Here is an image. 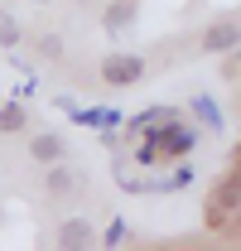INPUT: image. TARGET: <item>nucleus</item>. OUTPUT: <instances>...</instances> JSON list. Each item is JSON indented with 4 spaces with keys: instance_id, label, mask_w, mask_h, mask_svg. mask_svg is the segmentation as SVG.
Returning a JSON list of instances; mask_svg holds the SVG:
<instances>
[{
    "instance_id": "f03ea898",
    "label": "nucleus",
    "mask_w": 241,
    "mask_h": 251,
    "mask_svg": "<svg viewBox=\"0 0 241 251\" xmlns=\"http://www.w3.org/2000/svg\"><path fill=\"white\" fill-rule=\"evenodd\" d=\"M92 242H96V227H92L87 218H68L53 232V247H63V251H87Z\"/></svg>"
},
{
    "instance_id": "39448f33",
    "label": "nucleus",
    "mask_w": 241,
    "mask_h": 251,
    "mask_svg": "<svg viewBox=\"0 0 241 251\" xmlns=\"http://www.w3.org/2000/svg\"><path fill=\"white\" fill-rule=\"evenodd\" d=\"M44 169H48V174H44V188H48L53 198H68V193H77V184H82V179L68 169V159H58V164H44Z\"/></svg>"
},
{
    "instance_id": "7ed1b4c3",
    "label": "nucleus",
    "mask_w": 241,
    "mask_h": 251,
    "mask_svg": "<svg viewBox=\"0 0 241 251\" xmlns=\"http://www.w3.org/2000/svg\"><path fill=\"white\" fill-rule=\"evenodd\" d=\"M29 159L34 164H58V159H68V140L53 135V130H44V135L29 140Z\"/></svg>"
},
{
    "instance_id": "20e7f679",
    "label": "nucleus",
    "mask_w": 241,
    "mask_h": 251,
    "mask_svg": "<svg viewBox=\"0 0 241 251\" xmlns=\"http://www.w3.org/2000/svg\"><path fill=\"white\" fill-rule=\"evenodd\" d=\"M203 49L208 53H232L237 49V20H217L203 29Z\"/></svg>"
},
{
    "instance_id": "f257e3e1",
    "label": "nucleus",
    "mask_w": 241,
    "mask_h": 251,
    "mask_svg": "<svg viewBox=\"0 0 241 251\" xmlns=\"http://www.w3.org/2000/svg\"><path fill=\"white\" fill-rule=\"evenodd\" d=\"M145 77V58L140 53H106L101 58V82L106 87H135Z\"/></svg>"
},
{
    "instance_id": "0eeeda50",
    "label": "nucleus",
    "mask_w": 241,
    "mask_h": 251,
    "mask_svg": "<svg viewBox=\"0 0 241 251\" xmlns=\"http://www.w3.org/2000/svg\"><path fill=\"white\" fill-rule=\"evenodd\" d=\"M193 116H198V121L208 126V130H222V106H217V101H212V97H193Z\"/></svg>"
},
{
    "instance_id": "6e6552de",
    "label": "nucleus",
    "mask_w": 241,
    "mask_h": 251,
    "mask_svg": "<svg viewBox=\"0 0 241 251\" xmlns=\"http://www.w3.org/2000/svg\"><path fill=\"white\" fill-rule=\"evenodd\" d=\"M15 130H24V106L20 101H5L0 106V135H15Z\"/></svg>"
},
{
    "instance_id": "f8f14e48",
    "label": "nucleus",
    "mask_w": 241,
    "mask_h": 251,
    "mask_svg": "<svg viewBox=\"0 0 241 251\" xmlns=\"http://www.w3.org/2000/svg\"><path fill=\"white\" fill-rule=\"evenodd\" d=\"M34 5H53V0H34Z\"/></svg>"
},
{
    "instance_id": "1a4fd4ad",
    "label": "nucleus",
    "mask_w": 241,
    "mask_h": 251,
    "mask_svg": "<svg viewBox=\"0 0 241 251\" xmlns=\"http://www.w3.org/2000/svg\"><path fill=\"white\" fill-rule=\"evenodd\" d=\"M24 39V29H20V20L10 15V10H0V49H15Z\"/></svg>"
},
{
    "instance_id": "423d86ee",
    "label": "nucleus",
    "mask_w": 241,
    "mask_h": 251,
    "mask_svg": "<svg viewBox=\"0 0 241 251\" xmlns=\"http://www.w3.org/2000/svg\"><path fill=\"white\" fill-rule=\"evenodd\" d=\"M130 20H135V5H130V0H111V5H106V15H101L106 34H120Z\"/></svg>"
},
{
    "instance_id": "9b49d317",
    "label": "nucleus",
    "mask_w": 241,
    "mask_h": 251,
    "mask_svg": "<svg viewBox=\"0 0 241 251\" xmlns=\"http://www.w3.org/2000/svg\"><path fill=\"white\" fill-rule=\"evenodd\" d=\"M125 242V222H111V232H106V247H120Z\"/></svg>"
},
{
    "instance_id": "9d476101",
    "label": "nucleus",
    "mask_w": 241,
    "mask_h": 251,
    "mask_svg": "<svg viewBox=\"0 0 241 251\" xmlns=\"http://www.w3.org/2000/svg\"><path fill=\"white\" fill-rule=\"evenodd\" d=\"M39 53H44V58H63V39L58 34H44V39H39Z\"/></svg>"
}]
</instances>
